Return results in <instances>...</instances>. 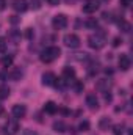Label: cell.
Wrapping results in <instances>:
<instances>
[{
	"label": "cell",
	"mask_w": 133,
	"mask_h": 135,
	"mask_svg": "<svg viewBox=\"0 0 133 135\" xmlns=\"http://www.w3.org/2000/svg\"><path fill=\"white\" fill-rule=\"evenodd\" d=\"M60 54H61L60 47H55V46H52V47H47V49H44V50L41 52L39 58H41V61H42V63H52V61H55V60L60 57Z\"/></svg>",
	"instance_id": "obj_1"
},
{
	"label": "cell",
	"mask_w": 133,
	"mask_h": 135,
	"mask_svg": "<svg viewBox=\"0 0 133 135\" xmlns=\"http://www.w3.org/2000/svg\"><path fill=\"white\" fill-rule=\"evenodd\" d=\"M88 44H89V47H93V49H96V50L102 49V47L105 46V38H103V33L91 35V36L88 38Z\"/></svg>",
	"instance_id": "obj_2"
},
{
	"label": "cell",
	"mask_w": 133,
	"mask_h": 135,
	"mask_svg": "<svg viewBox=\"0 0 133 135\" xmlns=\"http://www.w3.org/2000/svg\"><path fill=\"white\" fill-rule=\"evenodd\" d=\"M52 25L57 28V30H63L67 27V17L64 14H57L52 21Z\"/></svg>",
	"instance_id": "obj_3"
},
{
	"label": "cell",
	"mask_w": 133,
	"mask_h": 135,
	"mask_svg": "<svg viewBox=\"0 0 133 135\" xmlns=\"http://www.w3.org/2000/svg\"><path fill=\"white\" fill-rule=\"evenodd\" d=\"M64 44H66L67 47H70V49H77V47L80 46V38L74 33L66 35V36H64Z\"/></svg>",
	"instance_id": "obj_4"
},
{
	"label": "cell",
	"mask_w": 133,
	"mask_h": 135,
	"mask_svg": "<svg viewBox=\"0 0 133 135\" xmlns=\"http://www.w3.org/2000/svg\"><path fill=\"white\" fill-rule=\"evenodd\" d=\"M25 113H27V107H25V105L17 104V105L13 107V116H14V118H24Z\"/></svg>",
	"instance_id": "obj_5"
},
{
	"label": "cell",
	"mask_w": 133,
	"mask_h": 135,
	"mask_svg": "<svg viewBox=\"0 0 133 135\" xmlns=\"http://www.w3.org/2000/svg\"><path fill=\"white\" fill-rule=\"evenodd\" d=\"M13 8H14L17 13H24V11H27V8H28V2H27V0H13Z\"/></svg>",
	"instance_id": "obj_6"
},
{
	"label": "cell",
	"mask_w": 133,
	"mask_h": 135,
	"mask_svg": "<svg viewBox=\"0 0 133 135\" xmlns=\"http://www.w3.org/2000/svg\"><path fill=\"white\" fill-rule=\"evenodd\" d=\"M19 131V124L17 121H8L5 126V134L8 135H16V132Z\"/></svg>",
	"instance_id": "obj_7"
},
{
	"label": "cell",
	"mask_w": 133,
	"mask_h": 135,
	"mask_svg": "<svg viewBox=\"0 0 133 135\" xmlns=\"http://www.w3.org/2000/svg\"><path fill=\"white\" fill-rule=\"evenodd\" d=\"M55 80H57V77L53 72H44L42 74V85H45V86L55 85Z\"/></svg>",
	"instance_id": "obj_8"
},
{
	"label": "cell",
	"mask_w": 133,
	"mask_h": 135,
	"mask_svg": "<svg viewBox=\"0 0 133 135\" xmlns=\"http://www.w3.org/2000/svg\"><path fill=\"white\" fill-rule=\"evenodd\" d=\"M86 105L91 108V110H97L99 108V99L96 98V94H88L86 96Z\"/></svg>",
	"instance_id": "obj_9"
},
{
	"label": "cell",
	"mask_w": 133,
	"mask_h": 135,
	"mask_svg": "<svg viewBox=\"0 0 133 135\" xmlns=\"http://www.w3.org/2000/svg\"><path fill=\"white\" fill-rule=\"evenodd\" d=\"M119 68L122 69V71H127L129 68H130V58H129V55H121L119 57Z\"/></svg>",
	"instance_id": "obj_10"
},
{
	"label": "cell",
	"mask_w": 133,
	"mask_h": 135,
	"mask_svg": "<svg viewBox=\"0 0 133 135\" xmlns=\"http://www.w3.org/2000/svg\"><path fill=\"white\" fill-rule=\"evenodd\" d=\"M99 9V3L97 2H89V3H86L85 6H83V13H94V11H97Z\"/></svg>",
	"instance_id": "obj_11"
},
{
	"label": "cell",
	"mask_w": 133,
	"mask_h": 135,
	"mask_svg": "<svg viewBox=\"0 0 133 135\" xmlns=\"http://www.w3.org/2000/svg\"><path fill=\"white\" fill-rule=\"evenodd\" d=\"M74 77H75V71L72 68H64L63 69V79L66 80V83H69V80L74 79Z\"/></svg>",
	"instance_id": "obj_12"
},
{
	"label": "cell",
	"mask_w": 133,
	"mask_h": 135,
	"mask_svg": "<svg viewBox=\"0 0 133 135\" xmlns=\"http://www.w3.org/2000/svg\"><path fill=\"white\" fill-rule=\"evenodd\" d=\"M44 112L49 113V115H55V113H57V105H55V102H52V101L45 102V105H44Z\"/></svg>",
	"instance_id": "obj_13"
},
{
	"label": "cell",
	"mask_w": 133,
	"mask_h": 135,
	"mask_svg": "<svg viewBox=\"0 0 133 135\" xmlns=\"http://www.w3.org/2000/svg\"><path fill=\"white\" fill-rule=\"evenodd\" d=\"M53 131L63 134V132H66V124H64L63 121H55V123H53Z\"/></svg>",
	"instance_id": "obj_14"
},
{
	"label": "cell",
	"mask_w": 133,
	"mask_h": 135,
	"mask_svg": "<svg viewBox=\"0 0 133 135\" xmlns=\"http://www.w3.org/2000/svg\"><path fill=\"white\" fill-rule=\"evenodd\" d=\"M110 86H111V82H110V80H105V79H103V80H99V82H97V88L102 90L103 93H105V91H108V88H110Z\"/></svg>",
	"instance_id": "obj_15"
},
{
	"label": "cell",
	"mask_w": 133,
	"mask_h": 135,
	"mask_svg": "<svg viewBox=\"0 0 133 135\" xmlns=\"http://www.w3.org/2000/svg\"><path fill=\"white\" fill-rule=\"evenodd\" d=\"M22 69L21 68H16V69H13L11 71V74H9V77H11V80H21V77H22Z\"/></svg>",
	"instance_id": "obj_16"
},
{
	"label": "cell",
	"mask_w": 133,
	"mask_h": 135,
	"mask_svg": "<svg viewBox=\"0 0 133 135\" xmlns=\"http://www.w3.org/2000/svg\"><path fill=\"white\" fill-rule=\"evenodd\" d=\"M111 126V121H110V118H102L99 123V127L102 131H108V127Z\"/></svg>",
	"instance_id": "obj_17"
},
{
	"label": "cell",
	"mask_w": 133,
	"mask_h": 135,
	"mask_svg": "<svg viewBox=\"0 0 133 135\" xmlns=\"http://www.w3.org/2000/svg\"><path fill=\"white\" fill-rule=\"evenodd\" d=\"M9 96V88L6 85H0V99H6Z\"/></svg>",
	"instance_id": "obj_18"
},
{
	"label": "cell",
	"mask_w": 133,
	"mask_h": 135,
	"mask_svg": "<svg viewBox=\"0 0 133 135\" xmlns=\"http://www.w3.org/2000/svg\"><path fill=\"white\" fill-rule=\"evenodd\" d=\"M11 65H13V57H11V55H5V57L2 58V66L9 68Z\"/></svg>",
	"instance_id": "obj_19"
},
{
	"label": "cell",
	"mask_w": 133,
	"mask_h": 135,
	"mask_svg": "<svg viewBox=\"0 0 133 135\" xmlns=\"http://www.w3.org/2000/svg\"><path fill=\"white\" fill-rule=\"evenodd\" d=\"M89 126H91V124H89V121H86V119H85V121H81V123H80L78 129H80L81 132H86V131H89Z\"/></svg>",
	"instance_id": "obj_20"
},
{
	"label": "cell",
	"mask_w": 133,
	"mask_h": 135,
	"mask_svg": "<svg viewBox=\"0 0 133 135\" xmlns=\"http://www.w3.org/2000/svg\"><path fill=\"white\" fill-rule=\"evenodd\" d=\"M124 124H116L114 126V135H122V132H124Z\"/></svg>",
	"instance_id": "obj_21"
},
{
	"label": "cell",
	"mask_w": 133,
	"mask_h": 135,
	"mask_svg": "<svg viewBox=\"0 0 133 135\" xmlns=\"http://www.w3.org/2000/svg\"><path fill=\"white\" fill-rule=\"evenodd\" d=\"M86 27H89V28H96V27H97V21H96V19H89V21L86 22Z\"/></svg>",
	"instance_id": "obj_22"
},
{
	"label": "cell",
	"mask_w": 133,
	"mask_h": 135,
	"mask_svg": "<svg viewBox=\"0 0 133 135\" xmlns=\"http://www.w3.org/2000/svg\"><path fill=\"white\" fill-rule=\"evenodd\" d=\"M119 25H121V27L124 28L122 32H130V24H127L125 21H121V22H119Z\"/></svg>",
	"instance_id": "obj_23"
},
{
	"label": "cell",
	"mask_w": 133,
	"mask_h": 135,
	"mask_svg": "<svg viewBox=\"0 0 133 135\" xmlns=\"http://www.w3.org/2000/svg\"><path fill=\"white\" fill-rule=\"evenodd\" d=\"M6 49V39L5 38H0V52H3Z\"/></svg>",
	"instance_id": "obj_24"
},
{
	"label": "cell",
	"mask_w": 133,
	"mask_h": 135,
	"mask_svg": "<svg viewBox=\"0 0 133 135\" xmlns=\"http://www.w3.org/2000/svg\"><path fill=\"white\" fill-rule=\"evenodd\" d=\"M83 88H85V86H83V83H81V82H75V90H77L78 93H80V91H83Z\"/></svg>",
	"instance_id": "obj_25"
},
{
	"label": "cell",
	"mask_w": 133,
	"mask_h": 135,
	"mask_svg": "<svg viewBox=\"0 0 133 135\" xmlns=\"http://www.w3.org/2000/svg\"><path fill=\"white\" fill-rule=\"evenodd\" d=\"M102 16H103V19H105V21H113V19H111V16H113L111 13H106V11H105Z\"/></svg>",
	"instance_id": "obj_26"
},
{
	"label": "cell",
	"mask_w": 133,
	"mask_h": 135,
	"mask_svg": "<svg viewBox=\"0 0 133 135\" xmlns=\"http://www.w3.org/2000/svg\"><path fill=\"white\" fill-rule=\"evenodd\" d=\"M121 42H122V39H121V38H114V39H113V46H114V47H117Z\"/></svg>",
	"instance_id": "obj_27"
},
{
	"label": "cell",
	"mask_w": 133,
	"mask_h": 135,
	"mask_svg": "<svg viewBox=\"0 0 133 135\" xmlns=\"http://www.w3.org/2000/svg\"><path fill=\"white\" fill-rule=\"evenodd\" d=\"M9 21H11V24H17V22H19V17H17V16H11Z\"/></svg>",
	"instance_id": "obj_28"
},
{
	"label": "cell",
	"mask_w": 133,
	"mask_h": 135,
	"mask_svg": "<svg viewBox=\"0 0 133 135\" xmlns=\"http://www.w3.org/2000/svg\"><path fill=\"white\" fill-rule=\"evenodd\" d=\"M105 101H106V102H110V101H111V94H110L108 91H105Z\"/></svg>",
	"instance_id": "obj_29"
},
{
	"label": "cell",
	"mask_w": 133,
	"mask_h": 135,
	"mask_svg": "<svg viewBox=\"0 0 133 135\" xmlns=\"http://www.w3.org/2000/svg\"><path fill=\"white\" fill-rule=\"evenodd\" d=\"M32 6H33L34 9H38V8H39V6H41V5H39V2H38V0H34L33 3H32Z\"/></svg>",
	"instance_id": "obj_30"
},
{
	"label": "cell",
	"mask_w": 133,
	"mask_h": 135,
	"mask_svg": "<svg viewBox=\"0 0 133 135\" xmlns=\"http://www.w3.org/2000/svg\"><path fill=\"white\" fill-rule=\"evenodd\" d=\"M47 2H49L50 5H53V6H55V5H60V0H47Z\"/></svg>",
	"instance_id": "obj_31"
},
{
	"label": "cell",
	"mask_w": 133,
	"mask_h": 135,
	"mask_svg": "<svg viewBox=\"0 0 133 135\" xmlns=\"http://www.w3.org/2000/svg\"><path fill=\"white\" fill-rule=\"evenodd\" d=\"M130 2H132V0H121L122 6H129V5H130Z\"/></svg>",
	"instance_id": "obj_32"
},
{
	"label": "cell",
	"mask_w": 133,
	"mask_h": 135,
	"mask_svg": "<svg viewBox=\"0 0 133 135\" xmlns=\"http://www.w3.org/2000/svg\"><path fill=\"white\" fill-rule=\"evenodd\" d=\"M32 36H33V30L28 28V30H27V38H32Z\"/></svg>",
	"instance_id": "obj_33"
},
{
	"label": "cell",
	"mask_w": 133,
	"mask_h": 135,
	"mask_svg": "<svg viewBox=\"0 0 133 135\" xmlns=\"http://www.w3.org/2000/svg\"><path fill=\"white\" fill-rule=\"evenodd\" d=\"M6 77H8V75H6V74H5V72H0V80H5V79H6Z\"/></svg>",
	"instance_id": "obj_34"
},
{
	"label": "cell",
	"mask_w": 133,
	"mask_h": 135,
	"mask_svg": "<svg viewBox=\"0 0 133 135\" xmlns=\"http://www.w3.org/2000/svg\"><path fill=\"white\" fill-rule=\"evenodd\" d=\"M5 8V2L3 0H0V9H3Z\"/></svg>",
	"instance_id": "obj_35"
},
{
	"label": "cell",
	"mask_w": 133,
	"mask_h": 135,
	"mask_svg": "<svg viewBox=\"0 0 133 135\" xmlns=\"http://www.w3.org/2000/svg\"><path fill=\"white\" fill-rule=\"evenodd\" d=\"M2 113H3V105L0 104V115H2Z\"/></svg>",
	"instance_id": "obj_36"
}]
</instances>
